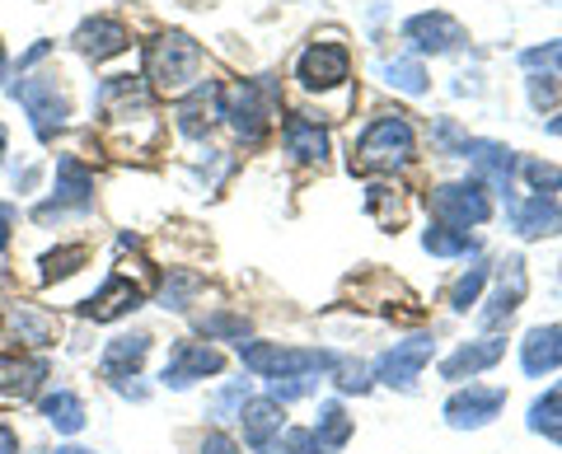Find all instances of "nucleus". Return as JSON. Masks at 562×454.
I'll return each instance as SVG.
<instances>
[{
    "label": "nucleus",
    "mask_w": 562,
    "mask_h": 454,
    "mask_svg": "<svg viewBox=\"0 0 562 454\" xmlns=\"http://www.w3.org/2000/svg\"><path fill=\"white\" fill-rule=\"evenodd\" d=\"M413 146H417V136L408 127V117L403 113H384L375 117L371 127L361 132V141L357 150H351V169H361V173H394L413 160Z\"/></svg>",
    "instance_id": "obj_1"
},
{
    "label": "nucleus",
    "mask_w": 562,
    "mask_h": 454,
    "mask_svg": "<svg viewBox=\"0 0 562 454\" xmlns=\"http://www.w3.org/2000/svg\"><path fill=\"white\" fill-rule=\"evenodd\" d=\"M146 76L160 94H188L202 76V47L188 33H160L146 47Z\"/></svg>",
    "instance_id": "obj_2"
},
{
    "label": "nucleus",
    "mask_w": 562,
    "mask_h": 454,
    "mask_svg": "<svg viewBox=\"0 0 562 454\" xmlns=\"http://www.w3.org/2000/svg\"><path fill=\"white\" fill-rule=\"evenodd\" d=\"M239 356L262 379L319 375V371H328V365H338V356L319 352V347H281V342H239Z\"/></svg>",
    "instance_id": "obj_3"
},
{
    "label": "nucleus",
    "mask_w": 562,
    "mask_h": 454,
    "mask_svg": "<svg viewBox=\"0 0 562 454\" xmlns=\"http://www.w3.org/2000/svg\"><path fill=\"white\" fill-rule=\"evenodd\" d=\"M10 94L24 103V113L33 122V132H38V141H52L61 127H66V117H70V99H66V84L43 71V76H20L10 84Z\"/></svg>",
    "instance_id": "obj_4"
},
{
    "label": "nucleus",
    "mask_w": 562,
    "mask_h": 454,
    "mask_svg": "<svg viewBox=\"0 0 562 454\" xmlns=\"http://www.w3.org/2000/svg\"><path fill=\"white\" fill-rule=\"evenodd\" d=\"M221 117L231 122L244 146H258L272 127V84H254V80L231 84L221 94Z\"/></svg>",
    "instance_id": "obj_5"
},
{
    "label": "nucleus",
    "mask_w": 562,
    "mask_h": 454,
    "mask_svg": "<svg viewBox=\"0 0 562 454\" xmlns=\"http://www.w3.org/2000/svg\"><path fill=\"white\" fill-rule=\"evenodd\" d=\"M94 206V173L85 169L76 155H61L57 160V197L43 202L38 212H33V220H61L70 212H90Z\"/></svg>",
    "instance_id": "obj_6"
},
{
    "label": "nucleus",
    "mask_w": 562,
    "mask_h": 454,
    "mask_svg": "<svg viewBox=\"0 0 562 454\" xmlns=\"http://www.w3.org/2000/svg\"><path fill=\"white\" fill-rule=\"evenodd\" d=\"M427 202L450 230H469V225H483L492 216V202L479 183H436Z\"/></svg>",
    "instance_id": "obj_7"
},
{
    "label": "nucleus",
    "mask_w": 562,
    "mask_h": 454,
    "mask_svg": "<svg viewBox=\"0 0 562 454\" xmlns=\"http://www.w3.org/2000/svg\"><path fill=\"white\" fill-rule=\"evenodd\" d=\"M57 333H61V324L29 300H14V305H5V314H0V342L5 347H52Z\"/></svg>",
    "instance_id": "obj_8"
},
{
    "label": "nucleus",
    "mask_w": 562,
    "mask_h": 454,
    "mask_svg": "<svg viewBox=\"0 0 562 454\" xmlns=\"http://www.w3.org/2000/svg\"><path fill=\"white\" fill-rule=\"evenodd\" d=\"M431 352H436L431 333H417V338H408V342H394L390 352L375 361V379H384L390 389H403V394H408L413 384H417V375H422V365L431 361Z\"/></svg>",
    "instance_id": "obj_9"
},
{
    "label": "nucleus",
    "mask_w": 562,
    "mask_h": 454,
    "mask_svg": "<svg viewBox=\"0 0 562 454\" xmlns=\"http://www.w3.org/2000/svg\"><path fill=\"white\" fill-rule=\"evenodd\" d=\"M347 76H351V57L342 43H314L301 57V66H295V80H301L310 94L338 90V84H347Z\"/></svg>",
    "instance_id": "obj_10"
},
{
    "label": "nucleus",
    "mask_w": 562,
    "mask_h": 454,
    "mask_svg": "<svg viewBox=\"0 0 562 454\" xmlns=\"http://www.w3.org/2000/svg\"><path fill=\"white\" fill-rule=\"evenodd\" d=\"M221 365H225V356L216 352V347H206V342H179L169 352L160 379L169 384V389H188V384H198L206 375H221Z\"/></svg>",
    "instance_id": "obj_11"
},
{
    "label": "nucleus",
    "mask_w": 562,
    "mask_h": 454,
    "mask_svg": "<svg viewBox=\"0 0 562 454\" xmlns=\"http://www.w3.org/2000/svg\"><path fill=\"white\" fill-rule=\"evenodd\" d=\"M47 375L52 365L43 356H0V404L20 408L29 398H38Z\"/></svg>",
    "instance_id": "obj_12"
},
{
    "label": "nucleus",
    "mask_w": 562,
    "mask_h": 454,
    "mask_svg": "<svg viewBox=\"0 0 562 454\" xmlns=\"http://www.w3.org/2000/svg\"><path fill=\"white\" fill-rule=\"evenodd\" d=\"M140 300H146V286H136L132 276H109V282L99 286V295H90V300L80 305V314L85 319H94V324H113V319H122V314H132V309H140Z\"/></svg>",
    "instance_id": "obj_13"
},
{
    "label": "nucleus",
    "mask_w": 562,
    "mask_h": 454,
    "mask_svg": "<svg viewBox=\"0 0 562 454\" xmlns=\"http://www.w3.org/2000/svg\"><path fill=\"white\" fill-rule=\"evenodd\" d=\"M502 408H506V389H479V384H469L464 394H454L446 404V422L460 431H473V427H487Z\"/></svg>",
    "instance_id": "obj_14"
},
{
    "label": "nucleus",
    "mask_w": 562,
    "mask_h": 454,
    "mask_svg": "<svg viewBox=\"0 0 562 454\" xmlns=\"http://www.w3.org/2000/svg\"><path fill=\"white\" fill-rule=\"evenodd\" d=\"M464 160L473 164V173L492 188V192H502L506 202H512V169H516V155L506 150L502 141H469L464 146Z\"/></svg>",
    "instance_id": "obj_15"
},
{
    "label": "nucleus",
    "mask_w": 562,
    "mask_h": 454,
    "mask_svg": "<svg viewBox=\"0 0 562 454\" xmlns=\"http://www.w3.org/2000/svg\"><path fill=\"white\" fill-rule=\"evenodd\" d=\"M239 422H244V441H249V450L272 454L281 427H286V412H281L277 398H254V404L239 408Z\"/></svg>",
    "instance_id": "obj_16"
},
{
    "label": "nucleus",
    "mask_w": 562,
    "mask_h": 454,
    "mask_svg": "<svg viewBox=\"0 0 562 454\" xmlns=\"http://www.w3.org/2000/svg\"><path fill=\"white\" fill-rule=\"evenodd\" d=\"M221 84L216 80H202V84H192L188 94H179V132L183 136H206L211 132V122L221 117Z\"/></svg>",
    "instance_id": "obj_17"
},
{
    "label": "nucleus",
    "mask_w": 562,
    "mask_h": 454,
    "mask_svg": "<svg viewBox=\"0 0 562 454\" xmlns=\"http://www.w3.org/2000/svg\"><path fill=\"white\" fill-rule=\"evenodd\" d=\"M525 286H530V282H525V258H506L502 276H497V295H492V305L479 314V324H483V328H502V324L520 309Z\"/></svg>",
    "instance_id": "obj_18"
},
{
    "label": "nucleus",
    "mask_w": 562,
    "mask_h": 454,
    "mask_svg": "<svg viewBox=\"0 0 562 454\" xmlns=\"http://www.w3.org/2000/svg\"><path fill=\"white\" fill-rule=\"evenodd\" d=\"M281 146H286V155H295L301 164H324L328 160V132L305 113H291L286 122H281Z\"/></svg>",
    "instance_id": "obj_19"
},
{
    "label": "nucleus",
    "mask_w": 562,
    "mask_h": 454,
    "mask_svg": "<svg viewBox=\"0 0 562 454\" xmlns=\"http://www.w3.org/2000/svg\"><path fill=\"white\" fill-rule=\"evenodd\" d=\"M76 52L80 57H90V61H109V57H117L122 47H127L132 38H127V29H122L117 20H109V14H94V20H85L80 29H76Z\"/></svg>",
    "instance_id": "obj_20"
},
{
    "label": "nucleus",
    "mask_w": 562,
    "mask_h": 454,
    "mask_svg": "<svg viewBox=\"0 0 562 454\" xmlns=\"http://www.w3.org/2000/svg\"><path fill=\"white\" fill-rule=\"evenodd\" d=\"M512 206V225H516V235L520 239H553L562 230V206L553 197H530V202H506Z\"/></svg>",
    "instance_id": "obj_21"
},
{
    "label": "nucleus",
    "mask_w": 562,
    "mask_h": 454,
    "mask_svg": "<svg viewBox=\"0 0 562 454\" xmlns=\"http://www.w3.org/2000/svg\"><path fill=\"white\" fill-rule=\"evenodd\" d=\"M403 33H408V38L422 47V52H436V57H441V52H454V47H464L469 38H464V29L450 20V14H413L408 24H403Z\"/></svg>",
    "instance_id": "obj_22"
},
{
    "label": "nucleus",
    "mask_w": 562,
    "mask_h": 454,
    "mask_svg": "<svg viewBox=\"0 0 562 454\" xmlns=\"http://www.w3.org/2000/svg\"><path fill=\"white\" fill-rule=\"evenodd\" d=\"M520 365H525V375H549L562 365V328L558 324H539L525 333L520 342Z\"/></svg>",
    "instance_id": "obj_23"
},
{
    "label": "nucleus",
    "mask_w": 562,
    "mask_h": 454,
    "mask_svg": "<svg viewBox=\"0 0 562 454\" xmlns=\"http://www.w3.org/2000/svg\"><path fill=\"white\" fill-rule=\"evenodd\" d=\"M146 356H150V338L146 333H127V338H113L109 347H103L99 371H103V379L122 384V379H132L140 365H146Z\"/></svg>",
    "instance_id": "obj_24"
},
{
    "label": "nucleus",
    "mask_w": 562,
    "mask_h": 454,
    "mask_svg": "<svg viewBox=\"0 0 562 454\" xmlns=\"http://www.w3.org/2000/svg\"><path fill=\"white\" fill-rule=\"evenodd\" d=\"M506 356V342L502 338H483V342H464L454 356H446V365H441V375L446 379H473L479 371H492Z\"/></svg>",
    "instance_id": "obj_25"
},
{
    "label": "nucleus",
    "mask_w": 562,
    "mask_h": 454,
    "mask_svg": "<svg viewBox=\"0 0 562 454\" xmlns=\"http://www.w3.org/2000/svg\"><path fill=\"white\" fill-rule=\"evenodd\" d=\"M43 417H47V427H57V435H76L85 431V404L70 389H57V394H47L43 398Z\"/></svg>",
    "instance_id": "obj_26"
},
{
    "label": "nucleus",
    "mask_w": 562,
    "mask_h": 454,
    "mask_svg": "<svg viewBox=\"0 0 562 454\" xmlns=\"http://www.w3.org/2000/svg\"><path fill=\"white\" fill-rule=\"evenodd\" d=\"M422 249L436 258H460V253H479V239H469V230H450V225H431L422 235Z\"/></svg>",
    "instance_id": "obj_27"
},
{
    "label": "nucleus",
    "mask_w": 562,
    "mask_h": 454,
    "mask_svg": "<svg viewBox=\"0 0 562 454\" xmlns=\"http://www.w3.org/2000/svg\"><path fill=\"white\" fill-rule=\"evenodd\" d=\"M85 263H90V249L85 243H66V249H52L47 258H43V282H61V276H76Z\"/></svg>",
    "instance_id": "obj_28"
},
{
    "label": "nucleus",
    "mask_w": 562,
    "mask_h": 454,
    "mask_svg": "<svg viewBox=\"0 0 562 454\" xmlns=\"http://www.w3.org/2000/svg\"><path fill=\"white\" fill-rule=\"evenodd\" d=\"M324 450H342L351 441V417L342 412V404H324L319 408V427H314Z\"/></svg>",
    "instance_id": "obj_29"
},
{
    "label": "nucleus",
    "mask_w": 562,
    "mask_h": 454,
    "mask_svg": "<svg viewBox=\"0 0 562 454\" xmlns=\"http://www.w3.org/2000/svg\"><path fill=\"white\" fill-rule=\"evenodd\" d=\"M380 76L390 80L394 90H403V94H422V90H427V71H422V61H413V57L384 61V66H380Z\"/></svg>",
    "instance_id": "obj_30"
},
{
    "label": "nucleus",
    "mask_w": 562,
    "mask_h": 454,
    "mask_svg": "<svg viewBox=\"0 0 562 454\" xmlns=\"http://www.w3.org/2000/svg\"><path fill=\"white\" fill-rule=\"evenodd\" d=\"M483 282H487V263H473L464 276H460V282H454L450 286V309H469L473 300H479V291H483Z\"/></svg>",
    "instance_id": "obj_31"
},
{
    "label": "nucleus",
    "mask_w": 562,
    "mask_h": 454,
    "mask_svg": "<svg viewBox=\"0 0 562 454\" xmlns=\"http://www.w3.org/2000/svg\"><path fill=\"white\" fill-rule=\"evenodd\" d=\"M549 427H562V379L530 408V431H549Z\"/></svg>",
    "instance_id": "obj_32"
},
{
    "label": "nucleus",
    "mask_w": 562,
    "mask_h": 454,
    "mask_svg": "<svg viewBox=\"0 0 562 454\" xmlns=\"http://www.w3.org/2000/svg\"><path fill=\"white\" fill-rule=\"evenodd\" d=\"M366 206L384 220V225H398V216H403V197H398V188H384V183H375L371 192H366Z\"/></svg>",
    "instance_id": "obj_33"
},
{
    "label": "nucleus",
    "mask_w": 562,
    "mask_h": 454,
    "mask_svg": "<svg viewBox=\"0 0 562 454\" xmlns=\"http://www.w3.org/2000/svg\"><path fill=\"white\" fill-rule=\"evenodd\" d=\"M244 404H249V379H235V384H225L221 394L206 398V412H211V417H231V412L244 408Z\"/></svg>",
    "instance_id": "obj_34"
},
{
    "label": "nucleus",
    "mask_w": 562,
    "mask_h": 454,
    "mask_svg": "<svg viewBox=\"0 0 562 454\" xmlns=\"http://www.w3.org/2000/svg\"><path fill=\"white\" fill-rule=\"evenodd\" d=\"M202 286V276L198 272H169V282H165V291H160V300H165V309H183L188 305V295Z\"/></svg>",
    "instance_id": "obj_35"
},
{
    "label": "nucleus",
    "mask_w": 562,
    "mask_h": 454,
    "mask_svg": "<svg viewBox=\"0 0 562 454\" xmlns=\"http://www.w3.org/2000/svg\"><path fill=\"white\" fill-rule=\"evenodd\" d=\"M202 333L206 338H244L249 333V319H244V314H202Z\"/></svg>",
    "instance_id": "obj_36"
},
{
    "label": "nucleus",
    "mask_w": 562,
    "mask_h": 454,
    "mask_svg": "<svg viewBox=\"0 0 562 454\" xmlns=\"http://www.w3.org/2000/svg\"><path fill=\"white\" fill-rule=\"evenodd\" d=\"M272 384V398L277 404H295V398H305L319 389V375H286V379H268Z\"/></svg>",
    "instance_id": "obj_37"
},
{
    "label": "nucleus",
    "mask_w": 562,
    "mask_h": 454,
    "mask_svg": "<svg viewBox=\"0 0 562 454\" xmlns=\"http://www.w3.org/2000/svg\"><path fill=\"white\" fill-rule=\"evenodd\" d=\"M277 454H328V450L319 445V435H314V427H295V431L281 435Z\"/></svg>",
    "instance_id": "obj_38"
},
{
    "label": "nucleus",
    "mask_w": 562,
    "mask_h": 454,
    "mask_svg": "<svg viewBox=\"0 0 562 454\" xmlns=\"http://www.w3.org/2000/svg\"><path fill=\"white\" fill-rule=\"evenodd\" d=\"M525 169V179H530L539 192H543V197H549V192H558L562 188V169L558 164H543V160H525L520 164Z\"/></svg>",
    "instance_id": "obj_39"
},
{
    "label": "nucleus",
    "mask_w": 562,
    "mask_h": 454,
    "mask_svg": "<svg viewBox=\"0 0 562 454\" xmlns=\"http://www.w3.org/2000/svg\"><path fill=\"white\" fill-rule=\"evenodd\" d=\"M520 61L530 66V71H539V66H543V71H562V43H543V47H530V52H525Z\"/></svg>",
    "instance_id": "obj_40"
},
{
    "label": "nucleus",
    "mask_w": 562,
    "mask_h": 454,
    "mask_svg": "<svg viewBox=\"0 0 562 454\" xmlns=\"http://www.w3.org/2000/svg\"><path fill=\"white\" fill-rule=\"evenodd\" d=\"M338 389L342 394H366L371 389V379H366V371L357 361H338Z\"/></svg>",
    "instance_id": "obj_41"
},
{
    "label": "nucleus",
    "mask_w": 562,
    "mask_h": 454,
    "mask_svg": "<svg viewBox=\"0 0 562 454\" xmlns=\"http://www.w3.org/2000/svg\"><path fill=\"white\" fill-rule=\"evenodd\" d=\"M530 103H535L539 113H549L553 103H558V80L553 76H535L530 80Z\"/></svg>",
    "instance_id": "obj_42"
},
{
    "label": "nucleus",
    "mask_w": 562,
    "mask_h": 454,
    "mask_svg": "<svg viewBox=\"0 0 562 454\" xmlns=\"http://www.w3.org/2000/svg\"><path fill=\"white\" fill-rule=\"evenodd\" d=\"M436 141H441V146H450V150H460V155H464V146H469V136H464L460 127H454V122H450V117H441V122H436Z\"/></svg>",
    "instance_id": "obj_43"
},
{
    "label": "nucleus",
    "mask_w": 562,
    "mask_h": 454,
    "mask_svg": "<svg viewBox=\"0 0 562 454\" xmlns=\"http://www.w3.org/2000/svg\"><path fill=\"white\" fill-rule=\"evenodd\" d=\"M202 454H239V445L231 441V435H221V431H206L202 435Z\"/></svg>",
    "instance_id": "obj_44"
},
{
    "label": "nucleus",
    "mask_w": 562,
    "mask_h": 454,
    "mask_svg": "<svg viewBox=\"0 0 562 454\" xmlns=\"http://www.w3.org/2000/svg\"><path fill=\"white\" fill-rule=\"evenodd\" d=\"M10 230H14V206L0 202V253H5V243H10Z\"/></svg>",
    "instance_id": "obj_45"
},
{
    "label": "nucleus",
    "mask_w": 562,
    "mask_h": 454,
    "mask_svg": "<svg viewBox=\"0 0 562 454\" xmlns=\"http://www.w3.org/2000/svg\"><path fill=\"white\" fill-rule=\"evenodd\" d=\"M47 52H52V43H33V47H29V52H24V57H20V76H24V71H29V66H38V61H43V57H47Z\"/></svg>",
    "instance_id": "obj_46"
},
{
    "label": "nucleus",
    "mask_w": 562,
    "mask_h": 454,
    "mask_svg": "<svg viewBox=\"0 0 562 454\" xmlns=\"http://www.w3.org/2000/svg\"><path fill=\"white\" fill-rule=\"evenodd\" d=\"M0 454H20V435H14L5 422H0Z\"/></svg>",
    "instance_id": "obj_47"
},
{
    "label": "nucleus",
    "mask_w": 562,
    "mask_h": 454,
    "mask_svg": "<svg viewBox=\"0 0 562 454\" xmlns=\"http://www.w3.org/2000/svg\"><path fill=\"white\" fill-rule=\"evenodd\" d=\"M47 454H94V450H76V445H61V450H47Z\"/></svg>",
    "instance_id": "obj_48"
},
{
    "label": "nucleus",
    "mask_w": 562,
    "mask_h": 454,
    "mask_svg": "<svg viewBox=\"0 0 562 454\" xmlns=\"http://www.w3.org/2000/svg\"><path fill=\"white\" fill-rule=\"evenodd\" d=\"M5 146H10V132L0 127V160H5Z\"/></svg>",
    "instance_id": "obj_49"
},
{
    "label": "nucleus",
    "mask_w": 562,
    "mask_h": 454,
    "mask_svg": "<svg viewBox=\"0 0 562 454\" xmlns=\"http://www.w3.org/2000/svg\"><path fill=\"white\" fill-rule=\"evenodd\" d=\"M543 435H553V441L562 445V427H549V431H543Z\"/></svg>",
    "instance_id": "obj_50"
},
{
    "label": "nucleus",
    "mask_w": 562,
    "mask_h": 454,
    "mask_svg": "<svg viewBox=\"0 0 562 454\" xmlns=\"http://www.w3.org/2000/svg\"><path fill=\"white\" fill-rule=\"evenodd\" d=\"M549 132H553V136H562V117H553V122H549Z\"/></svg>",
    "instance_id": "obj_51"
},
{
    "label": "nucleus",
    "mask_w": 562,
    "mask_h": 454,
    "mask_svg": "<svg viewBox=\"0 0 562 454\" xmlns=\"http://www.w3.org/2000/svg\"><path fill=\"white\" fill-rule=\"evenodd\" d=\"M0 76H5V47H0Z\"/></svg>",
    "instance_id": "obj_52"
}]
</instances>
